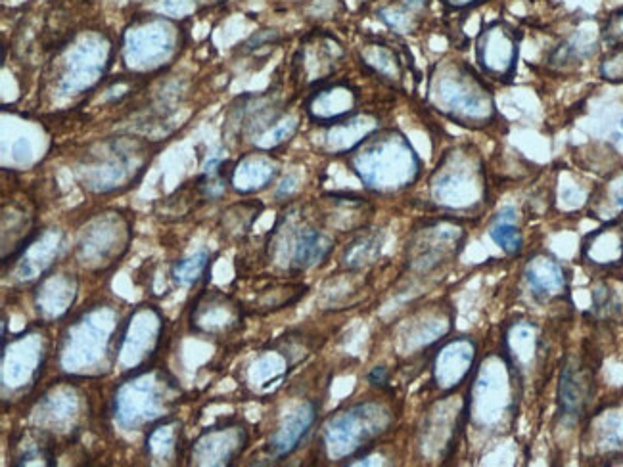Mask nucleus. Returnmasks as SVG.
I'll return each instance as SVG.
<instances>
[{
  "instance_id": "obj_3",
  "label": "nucleus",
  "mask_w": 623,
  "mask_h": 467,
  "mask_svg": "<svg viewBox=\"0 0 623 467\" xmlns=\"http://www.w3.org/2000/svg\"><path fill=\"white\" fill-rule=\"evenodd\" d=\"M432 198L447 211H478L487 198V178L480 156L472 150L449 154L432 180Z\"/></svg>"
},
{
  "instance_id": "obj_2",
  "label": "nucleus",
  "mask_w": 623,
  "mask_h": 467,
  "mask_svg": "<svg viewBox=\"0 0 623 467\" xmlns=\"http://www.w3.org/2000/svg\"><path fill=\"white\" fill-rule=\"evenodd\" d=\"M420 157L409 140L397 131L370 134L351 152V169L361 182L378 194L401 192L420 177Z\"/></svg>"
},
{
  "instance_id": "obj_9",
  "label": "nucleus",
  "mask_w": 623,
  "mask_h": 467,
  "mask_svg": "<svg viewBox=\"0 0 623 467\" xmlns=\"http://www.w3.org/2000/svg\"><path fill=\"white\" fill-rule=\"evenodd\" d=\"M476 360V343L468 337H459L449 341L438 356L434 364V376L441 389H455L474 368Z\"/></svg>"
},
{
  "instance_id": "obj_25",
  "label": "nucleus",
  "mask_w": 623,
  "mask_h": 467,
  "mask_svg": "<svg viewBox=\"0 0 623 467\" xmlns=\"http://www.w3.org/2000/svg\"><path fill=\"white\" fill-rule=\"evenodd\" d=\"M198 2H200V0H163L162 10L165 14H169V16L179 18V16L192 14V12L196 10Z\"/></svg>"
},
{
  "instance_id": "obj_20",
  "label": "nucleus",
  "mask_w": 623,
  "mask_h": 467,
  "mask_svg": "<svg viewBox=\"0 0 623 467\" xmlns=\"http://www.w3.org/2000/svg\"><path fill=\"white\" fill-rule=\"evenodd\" d=\"M620 286L616 288L614 284L600 282L599 286L593 291V311L600 318H612L618 316L623 311V299Z\"/></svg>"
},
{
  "instance_id": "obj_11",
  "label": "nucleus",
  "mask_w": 623,
  "mask_h": 467,
  "mask_svg": "<svg viewBox=\"0 0 623 467\" xmlns=\"http://www.w3.org/2000/svg\"><path fill=\"white\" fill-rule=\"evenodd\" d=\"M505 360L514 376L524 378L539 355V335L537 328L530 322H516L505 334Z\"/></svg>"
},
{
  "instance_id": "obj_8",
  "label": "nucleus",
  "mask_w": 623,
  "mask_h": 467,
  "mask_svg": "<svg viewBox=\"0 0 623 467\" xmlns=\"http://www.w3.org/2000/svg\"><path fill=\"white\" fill-rule=\"evenodd\" d=\"M524 280L531 295L539 301H554L568 295V272L553 255H533L524 268Z\"/></svg>"
},
{
  "instance_id": "obj_17",
  "label": "nucleus",
  "mask_w": 623,
  "mask_h": 467,
  "mask_svg": "<svg viewBox=\"0 0 623 467\" xmlns=\"http://www.w3.org/2000/svg\"><path fill=\"white\" fill-rule=\"evenodd\" d=\"M489 236L510 257H514L522 251L524 236L516 224V209L514 207H505L499 215L493 217L491 226H489Z\"/></svg>"
},
{
  "instance_id": "obj_19",
  "label": "nucleus",
  "mask_w": 623,
  "mask_h": 467,
  "mask_svg": "<svg viewBox=\"0 0 623 467\" xmlns=\"http://www.w3.org/2000/svg\"><path fill=\"white\" fill-rule=\"evenodd\" d=\"M595 443L602 452L623 450V410L604 412L595 422Z\"/></svg>"
},
{
  "instance_id": "obj_6",
  "label": "nucleus",
  "mask_w": 623,
  "mask_h": 467,
  "mask_svg": "<svg viewBox=\"0 0 623 467\" xmlns=\"http://www.w3.org/2000/svg\"><path fill=\"white\" fill-rule=\"evenodd\" d=\"M593 395V378L589 370L576 360L568 358L558 381V414L568 423H576L587 410Z\"/></svg>"
},
{
  "instance_id": "obj_28",
  "label": "nucleus",
  "mask_w": 623,
  "mask_h": 467,
  "mask_svg": "<svg viewBox=\"0 0 623 467\" xmlns=\"http://www.w3.org/2000/svg\"><path fill=\"white\" fill-rule=\"evenodd\" d=\"M369 381L372 385H386V381H388V372H386V368H382V366H378V368H374L372 372L369 374Z\"/></svg>"
},
{
  "instance_id": "obj_13",
  "label": "nucleus",
  "mask_w": 623,
  "mask_h": 467,
  "mask_svg": "<svg viewBox=\"0 0 623 467\" xmlns=\"http://www.w3.org/2000/svg\"><path fill=\"white\" fill-rule=\"evenodd\" d=\"M432 0H390L378 10V20L397 35L415 33Z\"/></svg>"
},
{
  "instance_id": "obj_7",
  "label": "nucleus",
  "mask_w": 623,
  "mask_h": 467,
  "mask_svg": "<svg viewBox=\"0 0 623 467\" xmlns=\"http://www.w3.org/2000/svg\"><path fill=\"white\" fill-rule=\"evenodd\" d=\"M359 104V94L347 83H332L315 90L305 104L307 115L317 125H334L353 115Z\"/></svg>"
},
{
  "instance_id": "obj_10",
  "label": "nucleus",
  "mask_w": 623,
  "mask_h": 467,
  "mask_svg": "<svg viewBox=\"0 0 623 467\" xmlns=\"http://www.w3.org/2000/svg\"><path fill=\"white\" fill-rule=\"evenodd\" d=\"M581 259L600 270H614L623 265V221L604 224L585 236L581 244Z\"/></svg>"
},
{
  "instance_id": "obj_5",
  "label": "nucleus",
  "mask_w": 623,
  "mask_h": 467,
  "mask_svg": "<svg viewBox=\"0 0 623 467\" xmlns=\"http://www.w3.org/2000/svg\"><path fill=\"white\" fill-rule=\"evenodd\" d=\"M177 27L167 18H144L125 35V54L135 66H160L175 50Z\"/></svg>"
},
{
  "instance_id": "obj_18",
  "label": "nucleus",
  "mask_w": 623,
  "mask_h": 467,
  "mask_svg": "<svg viewBox=\"0 0 623 467\" xmlns=\"http://www.w3.org/2000/svg\"><path fill=\"white\" fill-rule=\"evenodd\" d=\"M275 175H277V165L275 163H271L265 157H248L234 171L232 182H234L236 190L254 192V190H259V188H265L267 182H271Z\"/></svg>"
},
{
  "instance_id": "obj_23",
  "label": "nucleus",
  "mask_w": 623,
  "mask_h": 467,
  "mask_svg": "<svg viewBox=\"0 0 623 467\" xmlns=\"http://www.w3.org/2000/svg\"><path fill=\"white\" fill-rule=\"evenodd\" d=\"M206 259H208V253L202 251V253H198L196 257H192V259H188V261L177 263V267H175V278H177L179 282H183V284L194 282V280L198 278V274H202V270L206 267Z\"/></svg>"
},
{
  "instance_id": "obj_24",
  "label": "nucleus",
  "mask_w": 623,
  "mask_h": 467,
  "mask_svg": "<svg viewBox=\"0 0 623 467\" xmlns=\"http://www.w3.org/2000/svg\"><path fill=\"white\" fill-rule=\"evenodd\" d=\"M296 129H298V123H296L294 119H284V121H280L269 133L263 136V138L267 140V142L263 144V148H267V150L277 148L282 142H286L292 134L296 133Z\"/></svg>"
},
{
  "instance_id": "obj_14",
  "label": "nucleus",
  "mask_w": 623,
  "mask_h": 467,
  "mask_svg": "<svg viewBox=\"0 0 623 467\" xmlns=\"http://www.w3.org/2000/svg\"><path fill=\"white\" fill-rule=\"evenodd\" d=\"M361 60L365 66L369 67L370 71H374L376 75H380L386 81L397 83L403 79L401 58L392 46L386 45V43H380V41L367 43L361 48Z\"/></svg>"
},
{
  "instance_id": "obj_29",
  "label": "nucleus",
  "mask_w": 623,
  "mask_h": 467,
  "mask_svg": "<svg viewBox=\"0 0 623 467\" xmlns=\"http://www.w3.org/2000/svg\"><path fill=\"white\" fill-rule=\"evenodd\" d=\"M294 177H286L282 180V186L278 188V196H284V194H288V192H292L294 190Z\"/></svg>"
},
{
  "instance_id": "obj_15",
  "label": "nucleus",
  "mask_w": 623,
  "mask_h": 467,
  "mask_svg": "<svg viewBox=\"0 0 623 467\" xmlns=\"http://www.w3.org/2000/svg\"><path fill=\"white\" fill-rule=\"evenodd\" d=\"M315 422V408L311 404L300 408L286 425L278 431L273 439V450L278 456H288L290 452H294L301 439L307 435L309 427Z\"/></svg>"
},
{
  "instance_id": "obj_1",
  "label": "nucleus",
  "mask_w": 623,
  "mask_h": 467,
  "mask_svg": "<svg viewBox=\"0 0 623 467\" xmlns=\"http://www.w3.org/2000/svg\"><path fill=\"white\" fill-rule=\"evenodd\" d=\"M428 98L434 110L468 129H487L499 117L484 75L461 60H447L434 67Z\"/></svg>"
},
{
  "instance_id": "obj_22",
  "label": "nucleus",
  "mask_w": 623,
  "mask_h": 467,
  "mask_svg": "<svg viewBox=\"0 0 623 467\" xmlns=\"http://www.w3.org/2000/svg\"><path fill=\"white\" fill-rule=\"evenodd\" d=\"M600 41L608 48L623 46V6L614 10L600 29Z\"/></svg>"
},
{
  "instance_id": "obj_4",
  "label": "nucleus",
  "mask_w": 623,
  "mask_h": 467,
  "mask_svg": "<svg viewBox=\"0 0 623 467\" xmlns=\"http://www.w3.org/2000/svg\"><path fill=\"white\" fill-rule=\"evenodd\" d=\"M476 66L482 75L508 85L514 81L520 60V35L503 20H493L482 27L474 43Z\"/></svg>"
},
{
  "instance_id": "obj_26",
  "label": "nucleus",
  "mask_w": 623,
  "mask_h": 467,
  "mask_svg": "<svg viewBox=\"0 0 623 467\" xmlns=\"http://www.w3.org/2000/svg\"><path fill=\"white\" fill-rule=\"evenodd\" d=\"M487 0H441V6L449 12H466L482 6Z\"/></svg>"
},
{
  "instance_id": "obj_27",
  "label": "nucleus",
  "mask_w": 623,
  "mask_h": 467,
  "mask_svg": "<svg viewBox=\"0 0 623 467\" xmlns=\"http://www.w3.org/2000/svg\"><path fill=\"white\" fill-rule=\"evenodd\" d=\"M608 196H610L612 205H614L618 211H623V173H620L618 177L610 182Z\"/></svg>"
},
{
  "instance_id": "obj_16",
  "label": "nucleus",
  "mask_w": 623,
  "mask_h": 467,
  "mask_svg": "<svg viewBox=\"0 0 623 467\" xmlns=\"http://www.w3.org/2000/svg\"><path fill=\"white\" fill-rule=\"evenodd\" d=\"M332 251V242L315 228L301 230L294 245V257L292 263L296 268H309L328 257Z\"/></svg>"
},
{
  "instance_id": "obj_21",
  "label": "nucleus",
  "mask_w": 623,
  "mask_h": 467,
  "mask_svg": "<svg viewBox=\"0 0 623 467\" xmlns=\"http://www.w3.org/2000/svg\"><path fill=\"white\" fill-rule=\"evenodd\" d=\"M599 73L608 83H623V46L610 48L600 62Z\"/></svg>"
},
{
  "instance_id": "obj_30",
  "label": "nucleus",
  "mask_w": 623,
  "mask_h": 467,
  "mask_svg": "<svg viewBox=\"0 0 623 467\" xmlns=\"http://www.w3.org/2000/svg\"><path fill=\"white\" fill-rule=\"evenodd\" d=\"M622 129H623V119H622Z\"/></svg>"
},
{
  "instance_id": "obj_12",
  "label": "nucleus",
  "mask_w": 623,
  "mask_h": 467,
  "mask_svg": "<svg viewBox=\"0 0 623 467\" xmlns=\"http://www.w3.org/2000/svg\"><path fill=\"white\" fill-rule=\"evenodd\" d=\"M376 119L363 113H353L346 119L328 125L326 131V148L332 154H351L357 150L370 134L376 133Z\"/></svg>"
}]
</instances>
